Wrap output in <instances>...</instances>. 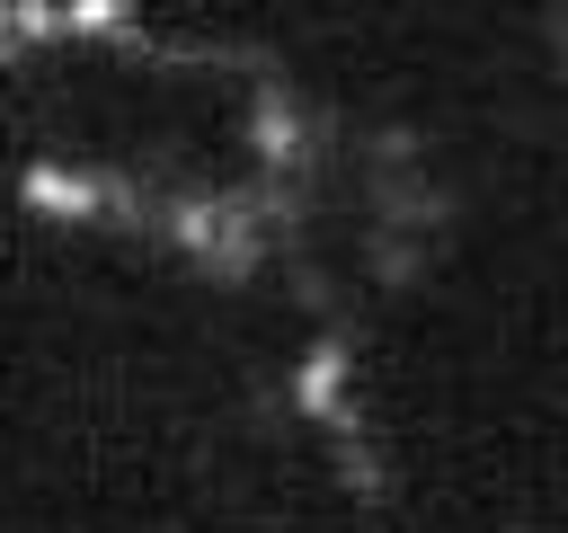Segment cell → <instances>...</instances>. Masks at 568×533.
<instances>
[{
  "label": "cell",
  "mask_w": 568,
  "mask_h": 533,
  "mask_svg": "<svg viewBox=\"0 0 568 533\" xmlns=\"http://www.w3.org/2000/svg\"><path fill=\"white\" fill-rule=\"evenodd\" d=\"M284 400H293V418H311V426H337L346 409H355V346L328 329V338H311L302 346V364L284 373Z\"/></svg>",
  "instance_id": "7a4b0ae2"
},
{
  "label": "cell",
  "mask_w": 568,
  "mask_h": 533,
  "mask_svg": "<svg viewBox=\"0 0 568 533\" xmlns=\"http://www.w3.org/2000/svg\"><path fill=\"white\" fill-rule=\"evenodd\" d=\"M18 204L44 213V222H142V195L115 169H62V160H27Z\"/></svg>",
  "instance_id": "6da1fadb"
}]
</instances>
